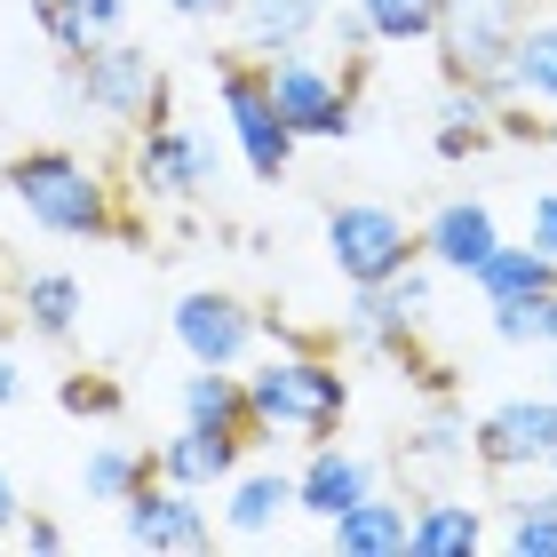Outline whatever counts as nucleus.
I'll return each instance as SVG.
<instances>
[{"mask_svg":"<svg viewBox=\"0 0 557 557\" xmlns=\"http://www.w3.org/2000/svg\"><path fill=\"white\" fill-rule=\"evenodd\" d=\"M120 534H128V549H175V557H199L215 549V518L208 502H199V486H168V478H144V486L120 502Z\"/></svg>","mask_w":557,"mask_h":557,"instance_id":"nucleus-10","label":"nucleus"},{"mask_svg":"<svg viewBox=\"0 0 557 557\" xmlns=\"http://www.w3.org/2000/svg\"><path fill=\"white\" fill-rule=\"evenodd\" d=\"M326 549L335 557H407L414 549V494H383L350 502L343 518H326Z\"/></svg>","mask_w":557,"mask_h":557,"instance_id":"nucleus-16","label":"nucleus"},{"mask_svg":"<svg viewBox=\"0 0 557 557\" xmlns=\"http://www.w3.org/2000/svg\"><path fill=\"white\" fill-rule=\"evenodd\" d=\"M208 81L223 96V120H232V144L256 184H287L295 168V128L278 120L271 88H263V57H208Z\"/></svg>","mask_w":557,"mask_h":557,"instance_id":"nucleus-7","label":"nucleus"},{"mask_svg":"<svg viewBox=\"0 0 557 557\" xmlns=\"http://www.w3.org/2000/svg\"><path fill=\"white\" fill-rule=\"evenodd\" d=\"M175 407H184V422H199V430H239V438H256V414H247V374H239V367H191L184 391H175Z\"/></svg>","mask_w":557,"mask_h":557,"instance_id":"nucleus-22","label":"nucleus"},{"mask_svg":"<svg viewBox=\"0 0 557 557\" xmlns=\"http://www.w3.org/2000/svg\"><path fill=\"white\" fill-rule=\"evenodd\" d=\"M542 144H549V151H557V120H542Z\"/></svg>","mask_w":557,"mask_h":557,"instance_id":"nucleus-39","label":"nucleus"},{"mask_svg":"<svg viewBox=\"0 0 557 557\" xmlns=\"http://www.w3.org/2000/svg\"><path fill=\"white\" fill-rule=\"evenodd\" d=\"M502 96H510V104L557 112V0L525 16V33H518V48H510V72H502Z\"/></svg>","mask_w":557,"mask_h":557,"instance_id":"nucleus-20","label":"nucleus"},{"mask_svg":"<svg viewBox=\"0 0 557 557\" xmlns=\"http://www.w3.org/2000/svg\"><path fill=\"white\" fill-rule=\"evenodd\" d=\"M64 88L72 104L96 112L104 128H151V120L175 112V88H168V64L136 40H96L88 57H64Z\"/></svg>","mask_w":557,"mask_h":557,"instance_id":"nucleus-3","label":"nucleus"},{"mask_svg":"<svg viewBox=\"0 0 557 557\" xmlns=\"http://www.w3.org/2000/svg\"><path fill=\"white\" fill-rule=\"evenodd\" d=\"M359 9H367L383 48H414V40L438 33V0H359Z\"/></svg>","mask_w":557,"mask_h":557,"instance_id":"nucleus-29","label":"nucleus"},{"mask_svg":"<svg viewBox=\"0 0 557 557\" xmlns=\"http://www.w3.org/2000/svg\"><path fill=\"white\" fill-rule=\"evenodd\" d=\"M0 184L48 239H136V215H120L104 168L81 160L72 144H33L0 168Z\"/></svg>","mask_w":557,"mask_h":557,"instance_id":"nucleus-1","label":"nucleus"},{"mask_svg":"<svg viewBox=\"0 0 557 557\" xmlns=\"http://www.w3.org/2000/svg\"><path fill=\"white\" fill-rule=\"evenodd\" d=\"M391 470L407 478V494H438L454 470H470V422L454 398H430V414L391 446Z\"/></svg>","mask_w":557,"mask_h":557,"instance_id":"nucleus-12","label":"nucleus"},{"mask_svg":"<svg viewBox=\"0 0 557 557\" xmlns=\"http://www.w3.org/2000/svg\"><path fill=\"white\" fill-rule=\"evenodd\" d=\"M542 350L557 359V295H542Z\"/></svg>","mask_w":557,"mask_h":557,"instance_id":"nucleus-38","label":"nucleus"},{"mask_svg":"<svg viewBox=\"0 0 557 557\" xmlns=\"http://www.w3.org/2000/svg\"><path fill=\"white\" fill-rule=\"evenodd\" d=\"M57 407L72 414V422H120V414H128V391H120L112 383V374H64V383H57Z\"/></svg>","mask_w":557,"mask_h":557,"instance_id":"nucleus-30","label":"nucleus"},{"mask_svg":"<svg viewBox=\"0 0 557 557\" xmlns=\"http://www.w3.org/2000/svg\"><path fill=\"white\" fill-rule=\"evenodd\" d=\"M525 16H534V0H438V33H430L438 72L446 81H494L502 88Z\"/></svg>","mask_w":557,"mask_h":557,"instance_id":"nucleus-8","label":"nucleus"},{"mask_svg":"<svg viewBox=\"0 0 557 557\" xmlns=\"http://www.w3.org/2000/svg\"><path fill=\"white\" fill-rule=\"evenodd\" d=\"M16 311H24V335L33 343H72L81 335V319H88V287L72 271H24L16 278Z\"/></svg>","mask_w":557,"mask_h":557,"instance_id":"nucleus-18","label":"nucleus"},{"mask_svg":"<svg viewBox=\"0 0 557 557\" xmlns=\"http://www.w3.org/2000/svg\"><path fill=\"white\" fill-rule=\"evenodd\" d=\"M549 398H557V383H549Z\"/></svg>","mask_w":557,"mask_h":557,"instance_id":"nucleus-42","label":"nucleus"},{"mask_svg":"<svg viewBox=\"0 0 557 557\" xmlns=\"http://www.w3.org/2000/svg\"><path fill=\"white\" fill-rule=\"evenodd\" d=\"M16 518H24V494H16V478L0 470V534H16Z\"/></svg>","mask_w":557,"mask_h":557,"instance_id":"nucleus-37","label":"nucleus"},{"mask_svg":"<svg viewBox=\"0 0 557 557\" xmlns=\"http://www.w3.org/2000/svg\"><path fill=\"white\" fill-rule=\"evenodd\" d=\"M287 510H295V470H239L232 502H223V525H232L239 542H263V534H278Z\"/></svg>","mask_w":557,"mask_h":557,"instance_id":"nucleus-26","label":"nucleus"},{"mask_svg":"<svg viewBox=\"0 0 557 557\" xmlns=\"http://www.w3.org/2000/svg\"><path fill=\"white\" fill-rule=\"evenodd\" d=\"M486 326H494V343H510V350L542 343V295L534 302H486Z\"/></svg>","mask_w":557,"mask_h":557,"instance_id":"nucleus-32","label":"nucleus"},{"mask_svg":"<svg viewBox=\"0 0 557 557\" xmlns=\"http://www.w3.org/2000/svg\"><path fill=\"white\" fill-rule=\"evenodd\" d=\"M326 263L343 271V287H383L407 263H422V232L383 199H335L326 208Z\"/></svg>","mask_w":557,"mask_h":557,"instance_id":"nucleus-6","label":"nucleus"},{"mask_svg":"<svg viewBox=\"0 0 557 557\" xmlns=\"http://www.w3.org/2000/svg\"><path fill=\"white\" fill-rule=\"evenodd\" d=\"M168 335H175V350H184L191 367H239L247 350H256V335H263V311L247 295H232V287H191L168 311Z\"/></svg>","mask_w":557,"mask_h":557,"instance_id":"nucleus-9","label":"nucleus"},{"mask_svg":"<svg viewBox=\"0 0 557 557\" xmlns=\"http://www.w3.org/2000/svg\"><path fill=\"white\" fill-rule=\"evenodd\" d=\"M0 287H9V271H0Z\"/></svg>","mask_w":557,"mask_h":557,"instance_id":"nucleus-41","label":"nucleus"},{"mask_svg":"<svg viewBox=\"0 0 557 557\" xmlns=\"http://www.w3.org/2000/svg\"><path fill=\"white\" fill-rule=\"evenodd\" d=\"M374 494V454L359 446H335V438H319L311 454H302V470H295V510L302 518H343L350 502H367Z\"/></svg>","mask_w":557,"mask_h":557,"instance_id":"nucleus-13","label":"nucleus"},{"mask_svg":"<svg viewBox=\"0 0 557 557\" xmlns=\"http://www.w3.org/2000/svg\"><path fill=\"white\" fill-rule=\"evenodd\" d=\"M486 549V510L470 494H414V549L407 557H470Z\"/></svg>","mask_w":557,"mask_h":557,"instance_id":"nucleus-19","label":"nucleus"},{"mask_svg":"<svg viewBox=\"0 0 557 557\" xmlns=\"http://www.w3.org/2000/svg\"><path fill=\"white\" fill-rule=\"evenodd\" d=\"M502 549H510V557H557V478L542 494L510 502V518H502Z\"/></svg>","mask_w":557,"mask_h":557,"instance_id":"nucleus-28","label":"nucleus"},{"mask_svg":"<svg viewBox=\"0 0 557 557\" xmlns=\"http://www.w3.org/2000/svg\"><path fill=\"white\" fill-rule=\"evenodd\" d=\"M557 446V398H502L470 422V462L494 470V478H518V470H542V454Z\"/></svg>","mask_w":557,"mask_h":557,"instance_id":"nucleus-11","label":"nucleus"},{"mask_svg":"<svg viewBox=\"0 0 557 557\" xmlns=\"http://www.w3.org/2000/svg\"><path fill=\"white\" fill-rule=\"evenodd\" d=\"M343 343L367 350V359H407V350L422 343V326L391 302V287H350V302H343Z\"/></svg>","mask_w":557,"mask_h":557,"instance_id":"nucleus-21","label":"nucleus"},{"mask_svg":"<svg viewBox=\"0 0 557 557\" xmlns=\"http://www.w3.org/2000/svg\"><path fill=\"white\" fill-rule=\"evenodd\" d=\"M494 247H502V223H494L486 199H438V208H430V223H422V263H430V271L470 278L478 263L494 256Z\"/></svg>","mask_w":557,"mask_h":557,"instance_id":"nucleus-14","label":"nucleus"},{"mask_svg":"<svg viewBox=\"0 0 557 557\" xmlns=\"http://www.w3.org/2000/svg\"><path fill=\"white\" fill-rule=\"evenodd\" d=\"M151 478V446H128V438H96L88 446V462H81V486H88V502H128L136 486Z\"/></svg>","mask_w":557,"mask_h":557,"instance_id":"nucleus-27","label":"nucleus"},{"mask_svg":"<svg viewBox=\"0 0 557 557\" xmlns=\"http://www.w3.org/2000/svg\"><path fill=\"white\" fill-rule=\"evenodd\" d=\"M9 407H24V359L0 350V414H9Z\"/></svg>","mask_w":557,"mask_h":557,"instance_id":"nucleus-36","label":"nucleus"},{"mask_svg":"<svg viewBox=\"0 0 557 557\" xmlns=\"http://www.w3.org/2000/svg\"><path fill=\"white\" fill-rule=\"evenodd\" d=\"M168 16H184V24H232L239 16V0H160Z\"/></svg>","mask_w":557,"mask_h":557,"instance_id":"nucleus-34","label":"nucleus"},{"mask_svg":"<svg viewBox=\"0 0 557 557\" xmlns=\"http://www.w3.org/2000/svg\"><path fill=\"white\" fill-rule=\"evenodd\" d=\"M263 88H271L278 120L295 128V144H350V128H359V72L319 64L311 48L263 57Z\"/></svg>","mask_w":557,"mask_h":557,"instance_id":"nucleus-4","label":"nucleus"},{"mask_svg":"<svg viewBox=\"0 0 557 557\" xmlns=\"http://www.w3.org/2000/svg\"><path fill=\"white\" fill-rule=\"evenodd\" d=\"M542 470H549V478H557V446H549V454H542Z\"/></svg>","mask_w":557,"mask_h":557,"instance_id":"nucleus-40","label":"nucleus"},{"mask_svg":"<svg viewBox=\"0 0 557 557\" xmlns=\"http://www.w3.org/2000/svg\"><path fill=\"white\" fill-rule=\"evenodd\" d=\"M510 104L494 81H446V96H438V128H430V151L438 160H478L486 144H502L494 136V112Z\"/></svg>","mask_w":557,"mask_h":557,"instance_id":"nucleus-17","label":"nucleus"},{"mask_svg":"<svg viewBox=\"0 0 557 557\" xmlns=\"http://www.w3.org/2000/svg\"><path fill=\"white\" fill-rule=\"evenodd\" d=\"M319 33L335 40V57H343L350 72H367V64H374V48H383V40H374V24H367V9H359V0L326 9V24H319Z\"/></svg>","mask_w":557,"mask_h":557,"instance_id":"nucleus-31","label":"nucleus"},{"mask_svg":"<svg viewBox=\"0 0 557 557\" xmlns=\"http://www.w3.org/2000/svg\"><path fill=\"white\" fill-rule=\"evenodd\" d=\"M542 247V256H557V191H534V232H525Z\"/></svg>","mask_w":557,"mask_h":557,"instance_id":"nucleus-35","label":"nucleus"},{"mask_svg":"<svg viewBox=\"0 0 557 557\" xmlns=\"http://www.w3.org/2000/svg\"><path fill=\"white\" fill-rule=\"evenodd\" d=\"M16 542H24V549H40V557H57L72 534H64V518H48V510H24V518H16Z\"/></svg>","mask_w":557,"mask_h":557,"instance_id":"nucleus-33","label":"nucleus"},{"mask_svg":"<svg viewBox=\"0 0 557 557\" xmlns=\"http://www.w3.org/2000/svg\"><path fill=\"white\" fill-rule=\"evenodd\" d=\"M215 175H223L215 136L191 128V120H175V112L128 136V191L144 208H191V199L215 191Z\"/></svg>","mask_w":557,"mask_h":557,"instance_id":"nucleus-5","label":"nucleus"},{"mask_svg":"<svg viewBox=\"0 0 557 557\" xmlns=\"http://www.w3.org/2000/svg\"><path fill=\"white\" fill-rule=\"evenodd\" d=\"M33 24L57 40V57H88L96 40H120L128 0H33Z\"/></svg>","mask_w":557,"mask_h":557,"instance_id":"nucleus-24","label":"nucleus"},{"mask_svg":"<svg viewBox=\"0 0 557 557\" xmlns=\"http://www.w3.org/2000/svg\"><path fill=\"white\" fill-rule=\"evenodd\" d=\"M247 414H256V446L271 438H335L350 414V374L326 359V350H271V359L247 374Z\"/></svg>","mask_w":557,"mask_h":557,"instance_id":"nucleus-2","label":"nucleus"},{"mask_svg":"<svg viewBox=\"0 0 557 557\" xmlns=\"http://www.w3.org/2000/svg\"><path fill=\"white\" fill-rule=\"evenodd\" d=\"M247 446H256V438H239V430H199V422H184L175 438L151 446V478H168V486H199V494L232 486Z\"/></svg>","mask_w":557,"mask_h":557,"instance_id":"nucleus-15","label":"nucleus"},{"mask_svg":"<svg viewBox=\"0 0 557 557\" xmlns=\"http://www.w3.org/2000/svg\"><path fill=\"white\" fill-rule=\"evenodd\" d=\"M470 287L486 295V302H534V295H557V256H542L534 239H525V247L502 239L494 256L470 271Z\"/></svg>","mask_w":557,"mask_h":557,"instance_id":"nucleus-25","label":"nucleus"},{"mask_svg":"<svg viewBox=\"0 0 557 557\" xmlns=\"http://www.w3.org/2000/svg\"><path fill=\"white\" fill-rule=\"evenodd\" d=\"M326 9L335 0H239V40H247V57H278V48H302L326 24Z\"/></svg>","mask_w":557,"mask_h":557,"instance_id":"nucleus-23","label":"nucleus"}]
</instances>
